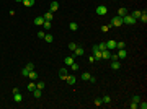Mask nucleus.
Instances as JSON below:
<instances>
[{"label":"nucleus","mask_w":147,"mask_h":109,"mask_svg":"<svg viewBox=\"0 0 147 109\" xmlns=\"http://www.w3.org/2000/svg\"><path fill=\"white\" fill-rule=\"evenodd\" d=\"M34 25H36V26H43L44 25V18L43 17H36L34 18Z\"/></svg>","instance_id":"12"},{"label":"nucleus","mask_w":147,"mask_h":109,"mask_svg":"<svg viewBox=\"0 0 147 109\" xmlns=\"http://www.w3.org/2000/svg\"><path fill=\"white\" fill-rule=\"evenodd\" d=\"M106 49L108 50H116V41L114 39H109V41H106Z\"/></svg>","instance_id":"4"},{"label":"nucleus","mask_w":147,"mask_h":109,"mask_svg":"<svg viewBox=\"0 0 147 109\" xmlns=\"http://www.w3.org/2000/svg\"><path fill=\"white\" fill-rule=\"evenodd\" d=\"M75 47H77V44H75V42H69V49H70V50H74Z\"/></svg>","instance_id":"35"},{"label":"nucleus","mask_w":147,"mask_h":109,"mask_svg":"<svg viewBox=\"0 0 147 109\" xmlns=\"http://www.w3.org/2000/svg\"><path fill=\"white\" fill-rule=\"evenodd\" d=\"M101 103H103V104H109V103H111V96H108V94H105L103 98H101Z\"/></svg>","instance_id":"20"},{"label":"nucleus","mask_w":147,"mask_h":109,"mask_svg":"<svg viewBox=\"0 0 147 109\" xmlns=\"http://www.w3.org/2000/svg\"><path fill=\"white\" fill-rule=\"evenodd\" d=\"M49 10L52 11V13L57 11V10H59V2H57V0H52V2H51V7H49Z\"/></svg>","instance_id":"7"},{"label":"nucleus","mask_w":147,"mask_h":109,"mask_svg":"<svg viewBox=\"0 0 147 109\" xmlns=\"http://www.w3.org/2000/svg\"><path fill=\"white\" fill-rule=\"evenodd\" d=\"M129 106H131V109H136V108H137V103H132V101H131Z\"/></svg>","instance_id":"39"},{"label":"nucleus","mask_w":147,"mask_h":109,"mask_svg":"<svg viewBox=\"0 0 147 109\" xmlns=\"http://www.w3.org/2000/svg\"><path fill=\"white\" fill-rule=\"evenodd\" d=\"M124 15H127V8H124V7H123V8H119V10H118V17H124Z\"/></svg>","instance_id":"18"},{"label":"nucleus","mask_w":147,"mask_h":109,"mask_svg":"<svg viewBox=\"0 0 147 109\" xmlns=\"http://www.w3.org/2000/svg\"><path fill=\"white\" fill-rule=\"evenodd\" d=\"M124 47H126V44L123 42V41H119V42L116 41V49H124Z\"/></svg>","instance_id":"24"},{"label":"nucleus","mask_w":147,"mask_h":109,"mask_svg":"<svg viewBox=\"0 0 147 109\" xmlns=\"http://www.w3.org/2000/svg\"><path fill=\"white\" fill-rule=\"evenodd\" d=\"M44 41H46V42H52V36H51V34H46V36H44Z\"/></svg>","instance_id":"26"},{"label":"nucleus","mask_w":147,"mask_h":109,"mask_svg":"<svg viewBox=\"0 0 147 109\" xmlns=\"http://www.w3.org/2000/svg\"><path fill=\"white\" fill-rule=\"evenodd\" d=\"M33 94H34V98H36V99H39L41 96H43V90H38V88H34V90H33Z\"/></svg>","instance_id":"13"},{"label":"nucleus","mask_w":147,"mask_h":109,"mask_svg":"<svg viewBox=\"0 0 147 109\" xmlns=\"http://www.w3.org/2000/svg\"><path fill=\"white\" fill-rule=\"evenodd\" d=\"M26 78H29V80H33V82H34V80H38V73H36L34 70H31L29 73H28V76H26Z\"/></svg>","instance_id":"15"},{"label":"nucleus","mask_w":147,"mask_h":109,"mask_svg":"<svg viewBox=\"0 0 147 109\" xmlns=\"http://www.w3.org/2000/svg\"><path fill=\"white\" fill-rule=\"evenodd\" d=\"M69 28H70V31H77V29H78V25H77L75 21H72L70 25H69Z\"/></svg>","instance_id":"21"},{"label":"nucleus","mask_w":147,"mask_h":109,"mask_svg":"<svg viewBox=\"0 0 147 109\" xmlns=\"http://www.w3.org/2000/svg\"><path fill=\"white\" fill-rule=\"evenodd\" d=\"M44 86H46V83L44 82H38L36 83V88H38V90H44Z\"/></svg>","instance_id":"25"},{"label":"nucleus","mask_w":147,"mask_h":109,"mask_svg":"<svg viewBox=\"0 0 147 109\" xmlns=\"http://www.w3.org/2000/svg\"><path fill=\"white\" fill-rule=\"evenodd\" d=\"M26 68H28L29 72H31V70H34V64H33V62H29V64L26 65Z\"/></svg>","instance_id":"32"},{"label":"nucleus","mask_w":147,"mask_h":109,"mask_svg":"<svg viewBox=\"0 0 147 109\" xmlns=\"http://www.w3.org/2000/svg\"><path fill=\"white\" fill-rule=\"evenodd\" d=\"M111 26H123V18L121 17H114L113 20H111Z\"/></svg>","instance_id":"3"},{"label":"nucleus","mask_w":147,"mask_h":109,"mask_svg":"<svg viewBox=\"0 0 147 109\" xmlns=\"http://www.w3.org/2000/svg\"><path fill=\"white\" fill-rule=\"evenodd\" d=\"M90 76H92V73L83 72V73H82V80H83V82H88V80H90Z\"/></svg>","instance_id":"19"},{"label":"nucleus","mask_w":147,"mask_h":109,"mask_svg":"<svg viewBox=\"0 0 147 109\" xmlns=\"http://www.w3.org/2000/svg\"><path fill=\"white\" fill-rule=\"evenodd\" d=\"M109 67H111L113 70H119V68H121V62H119V60H111V65H109Z\"/></svg>","instance_id":"10"},{"label":"nucleus","mask_w":147,"mask_h":109,"mask_svg":"<svg viewBox=\"0 0 147 109\" xmlns=\"http://www.w3.org/2000/svg\"><path fill=\"white\" fill-rule=\"evenodd\" d=\"M43 18L46 20V21H51V20H52V11H51V10H49V11H46V13L43 15Z\"/></svg>","instance_id":"16"},{"label":"nucleus","mask_w":147,"mask_h":109,"mask_svg":"<svg viewBox=\"0 0 147 109\" xmlns=\"http://www.w3.org/2000/svg\"><path fill=\"white\" fill-rule=\"evenodd\" d=\"M13 101H15V103H21V101H23V94L20 91L13 93Z\"/></svg>","instance_id":"9"},{"label":"nucleus","mask_w":147,"mask_h":109,"mask_svg":"<svg viewBox=\"0 0 147 109\" xmlns=\"http://www.w3.org/2000/svg\"><path fill=\"white\" fill-rule=\"evenodd\" d=\"M83 54H85V49L82 46H77L75 49H74V55H77V57H82Z\"/></svg>","instance_id":"5"},{"label":"nucleus","mask_w":147,"mask_h":109,"mask_svg":"<svg viewBox=\"0 0 147 109\" xmlns=\"http://www.w3.org/2000/svg\"><path fill=\"white\" fill-rule=\"evenodd\" d=\"M43 28H44V29H51V21H46V20H44Z\"/></svg>","instance_id":"28"},{"label":"nucleus","mask_w":147,"mask_h":109,"mask_svg":"<svg viewBox=\"0 0 147 109\" xmlns=\"http://www.w3.org/2000/svg\"><path fill=\"white\" fill-rule=\"evenodd\" d=\"M69 75V70H67V67H62L59 70V76H60V80H65V76Z\"/></svg>","instance_id":"6"},{"label":"nucleus","mask_w":147,"mask_h":109,"mask_svg":"<svg viewBox=\"0 0 147 109\" xmlns=\"http://www.w3.org/2000/svg\"><path fill=\"white\" fill-rule=\"evenodd\" d=\"M95 60H97V59H95V55H90V57H88V62H90V64H93V62H95Z\"/></svg>","instance_id":"38"},{"label":"nucleus","mask_w":147,"mask_h":109,"mask_svg":"<svg viewBox=\"0 0 147 109\" xmlns=\"http://www.w3.org/2000/svg\"><path fill=\"white\" fill-rule=\"evenodd\" d=\"M136 21L137 20L132 17V15H124V17H123V25H134Z\"/></svg>","instance_id":"1"},{"label":"nucleus","mask_w":147,"mask_h":109,"mask_svg":"<svg viewBox=\"0 0 147 109\" xmlns=\"http://www.w3.org/2000/svg\"><path fill=\"white\" fill-rule=\"evenodd\" d=\"M78 67H80V65L74 62V64H72V65H70V68H72V70H74V72H75V70H78Z\"/></svg>","instance_id":"33"},{"label":"nucleus","mask_w":147,"mask_h":109,"mask_svg":"<svg viewBox=\"0 0 147 109\" xmlns=\"http://www.w3.org/2000/svg\"><path fill=\"white\" fill-rule=\"evenodd\" d=\"M34 88H36V83H34V82H31L29 85H28V91H33Z\"/></svg>","instance_id":"27"},{"label":"nucleus","mask_w":147,"mask_h":109,"mask_svg":"<svg viewBox=\"0 0 147 109\" xmlns=\"http://www.w3.org/2000/svg\"><path fill=\"white\" fill-rule=\"evenodd\" d=\"M139 20H141L142 23H146V21H147V13H146V11H142V13H141V17H139Z\"/></svg>","instance_id":"23"},{"label":"nucleus","mask_w":147,"mask_h":109,"mask_svg":"<svg viewBox=\"0 0 147 109\" xmlns=\"http://www.w3.org/2000/svg\"><path fill=\"white\" fill-rule=\"evenodd\" d=\"M44 36H46V33H44V31H39V33H38V38L39 39H44Z\"/></svg>","instance_id":"36"},{"label":"nucleus","mask_w":147,"mask_h":109,"mask_svg":"<svg viewBox=\"0 0 147 109\" xmlns=\"http://www.w3.org/2000/svg\"><path fill=\"white\" fill-rule=\"evenodd\" d=\"M131 101H132V103H137V104H139V101H141V98H139V96H137V94H136V96H132V98H131Z\"/></svg>","instance_id":"30"},{"label":"nucleus","mask_w":147,"mask_h":109,"mask_svg":"<svg viewBox=\"0 0 147 109\" xmlns=\"http://www.w3.org/2000/svg\"><path fill=\"white\" fill-rule=\"evenodd\" d=\"M108 29H109V26H106V25H103V26H101V33H106Z\"/></svg>","instance_id":"37"},{"label":"nucleus","mask_w":147,"mask_h":109,"mask_svg":"<svg viewBox=\"0 0 147 109\" xmlns=\"http://www.w3.org/2000/svg\"><path fill=\"white\" fill-rule=\"evenodd\" d=\"M95 106H97V108H100V106H103V103H101V98L95 99Z\"/></svg>","instance_id":"31"},{"label":"nucleus","mask_w":147,"mask_h":109,"mask_svg":"<svg viewBox=\"0 0 147 109\" xmlns=\"http://www.w3.org/2000/svg\"><path fill=\"white\" fill-rule=\"evenodd\" d=\"M13 2H23V0H13Z\"/></svg>","instance_id":"40"},{"label":"nucleus","mask_w":147,"mask_h":109,"mask_svg":"<svg viewBox=\"0 0 147 109\" xmlns=\"http://www.w3.org/2000/svg\"><path fill=\"white\" fill-rule=\"evenodd\" d=\"M116 55H118V59H126V57H127V50L126 49H118Z\"/></svg>","instance_id":"8"},{"label":"nucleus","mask_w":147,"mask_h":109,"mask_svg":"<svg viewBox=\"0 0 147 109\" xmlns=\"http://www.w3.org/2000/svg\"><path fill=\"white\" fill-rule=\"evenodd\" d=\"M21 3H23L25 7H26V8H29V7H33V5H34V0H23Z\"/></svg>","instance_id":"17"},{"label":"nucleus","mask_w":147,"mask_h":109,"mask_svg":"<svg viewBox=\"0 0 147 109\" xmlns=\"http://www.w3.org/2000/svg\"><path fill=\"white\" fill-rule=\"evenodd\" d=\"M65 82L69 83V85H74V83L77 82V78L74 75H67V76H65Z\"/></svg>","instance_id":"11"},{"label":"nucleus","mask_w":147,"mask_h":109,"mask_svg":"<svg viewBox=\"0 0 147 109\" xmlns=\"http://www.w3.org/2000/svg\"><path fill=\"white\" fill-rule=\"evenodd\" d=\"M64 64L65 65H72V64H74V57H72V55H65Z\"/></svg>","instance_id":"14"},{"label":"nucleus","mask_w":147,"mask_h":109,"mask_svg":"<svg viewBox=\"0 0 147 109\" xmlns=\"http://www.w3.org/2000/svg\"><path fill=\"white\" fill-rule=\"evenodd\" d=\"M28 73H29V70H28L26 67H25V68L21 70V75H23V76H28Z\"/></svg>","instance_id":"34"},{"label":"nucleus","mask_w":147,"mask_h":109,"mask_svg":"<svg viewBox=\"0 0 147 109\" xmlns=\"http://www.w3.org/2000/svg\"><path fill=\"white\" fill-rule=\"evenodd\" d=\"M141 13H142L141 10H134V11H132V13H131V15H132V17L136 18V20H139V17H141Z\"/></svg>","instance_id":"22"},{"label":"nucleus","mask_w":147,"mask_h":109,"mask_svg":"<svg viewBox=\"0 0 147 109\" xmlns=\"http://www.w3.org/2000/svg\"><path fill=\"white\" fill-rule=\"evenodd\" d=\"M97 46H98V49H100V50L106 49V44H105V42H100V44H97Z\"/></svg>","instance_id":"29"},{"label":"nucleus","mask_w":147,"mask_h":109,"mask_svg":"<svg viewBox=\"0 0 147 109\" xmlns=\"http://www.w3.org/2000/svg\"><path fill=\"white\" fill-rule=\"evenodd\" d=\"M108 13V8L105 5H98L97 7V15H100V17H103V15H106Z\"/></svg>","instance_id":"2"}]
</instances>
